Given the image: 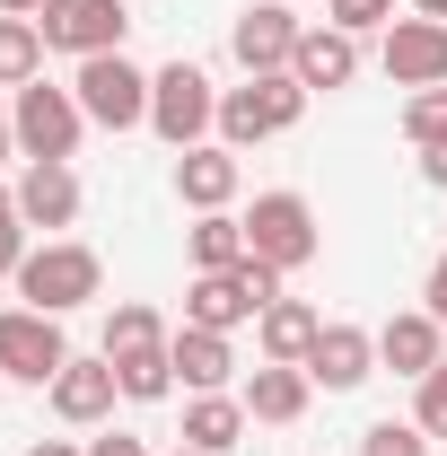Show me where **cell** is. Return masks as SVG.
Wrapping results in <instances>:
<instances>
[{
    "label": "cell",
    "instance_id": "1",
    "mask_svg": "<svg viewBox=\"0 0 447 456\" xmlns=\"http://www.w3.org/2000/svg\"><path fill=\"white\" fill-rule=\"evenodd\" d=\"M150 132H158L167 150H202V141L220 132V88H211L202 61H167V70H150Z\"/></svg>",
    "mask_w": 447,
    "mask_h": 456
},
{
    "label": "cell",
    "instance_id": "2",
    "mask_svg": "<svg viewBox=\"0 0 447 456\" xmlns=\"http://www.w3.org/2000/svg\"><path fill=\"white\" fill-rule=\"evenodd\" d=\"M97 289H106V264H97V246H79V237H45V246L18 264V298H27V307H45V316L88 307Z\"/></svg>",
    "mask_w": 447,
    "mask_h": 456
},
{
    "label": "cell",
    "instance_id": "3",
    "mask_svg": "<svg viewBox=\"0 0 447 456\" xmlns=\"http://www.w3.org/2000/svg\"><path fill=\"white\" fill-rule=\"evenodd\" d=\"M298 114H307V88L289 70H255L246 88H220V141L228 150H255V141L298 132Z\"/></svg>",
    "mask_w": 447,
    "mask_h": 456
},
{
    "label": "cell",
    "instance_id": "4",
    "mask_svg": "<svg viewBox=\"0 0 447 456\" xmlns=\"http://www.w3.org/2000/svg\"><path fill=\"white\" fill-rule=\"evenodd\" d=\"M9 132H18V159H79L88 114H79V97H70V88L27 79V88H9Z\"/></svg>",
    "mask_w": 447,
    "mask_h": 456
},
{
    "label": "cell",
    "instance_id": "5",
    "mask_svg": "<svg viewBox=\"0 0 447 456\" xmlns=\"http://www.w3.org/2000/svg\"><path fill=\"white\" fill-rule=\"evenodd\" d=\"M246 246H255V264H272L280 281L307 273V264H316V202L289 193V184L255 193V211H246Z\"/></svg>",
    "mask_w": 447,
    "mask_h": 456
},
{
    "label": "cell",
    "instance_id": "6",
    "mask_svg": "<svg viewBox=\"0 0 447 456\" xmlns=\"http://www.w3.org/2000/svg\"><path fill=\"white\" fill-rule=\"evenodd\" d=\"M70 97H79V114H88L97 132H141V123H150V70L132 53H97V61H79Z\"/></svg>",
    "mask_w": 447,
    "mask_h": 456
},
{
    "label": "cell",
    "instance_id": "7",
    "mask_svg": "<svg viewBox=\"0 0 447 456\" xmlns=\"http://www.w3.org/2000/svg\"><path fill=\"white\" fill-rule=\"evenodd\" d=\"M45 53H70V61H97V53H123L132 36V9L123 0H45Z\"/></svg>",
    "mask_w": 447,
    "mask_h": 456
},
{
    "label": "cell",
    "instance_id": "8",
    "mask_svg": "<svg viewBox=\"0 0 447 456\" xmlns=\"http://www.w3.org/2000/svg\"><path fill=\"white\" fill-rule=\"evenodd\" d=\"M61 360H70L61 316H45V307H0V378H18V387H53Z\"/></svg>",
    "mask_w": 447,
    "mask_h": 456
},
{
    "label": "cell",
    "instance_id": "9",
    "mask_svg": "<svg viewBox=\"0 0 447 456\" xmlns=\"http://www.w3.org/2000/svg\"><path fill=\"white\" fill-rule=\"evenodd\" d=\"M298 36H307V18H289V0H246L237 27H228V53H237V70L255 79V70H289Z\"/></svg>",
    "mask_w": 447,
    "mask_h": 456
},
{
    "label": "cell",
    "instance_id": "10",
    "mask_svg": "<svg viewBox=\"0 0 447 456\" xmlns=\"http://www.w3.org/2000/svg\"><path fill=\"white\" fill-rule=\"evenodd\" d=\"M378 61H386L394 88H447V18H394L386 45H378Z\"/></svg>",
    "mask_w": 447,
    "mask_h": 456
},
{
    "label": "cell",
    "instance_id": "11",
    "mask_svg": "<svg viewBox=\"0 0 447 456\" xmlns=\"http://www.w3.org/2000/svg\"><path fill=\"white\" fill-rule=\"evenodd\" d=\"M45 395H53V421H70V430H97L114 403H123V378H114L106 351H97V360H79V351H70V360H61V378L45 387Z\"/></svg>",
    "mask_w": 447,
    "mask_h": 456
},
{
    "label": "cell",
    "instance_id": "12",
    "mask_svg": "<svg viewBox=\"0 0 447 456\" xmlns=\"http://www.w3.org/2000/svg\"><path fill=\"white\" fill-rule=\"evenodd\" d=\"M298 369H307L325 395H351V387H369V378H378V334H369V325H325L316 351H307Z\"/></svg>",
    "mask_w": 447,
    "mask_h": 456
},
{
    "label": "cell",
    "instance_id": "13",
    "mask_svg": "<svg viewBox=\"0 0 447 456\" xmlns=\"http://www.w3.org/2000/svg\"><path fill=\"white\" fill-rule=\"evenodd\" d=\"M439 360H447V325L430 316V307H403V316L378 325V369H394V378H412V387H421Z\"/></svg>",
    "mask_w": 447,
    "mask_h": 456
},
{
    "label": "cell",
    "instance_id": "14",
    "mask_svg": "<svg viewBox=\"0 0 447 456\" xmlns=\"http://www.w3.org/2000/svg\"><path fill=\"white\" fill-rule=\"evenodd\" d=\"M167 360H175V378H184V395H228L237 387V342L211 334V325H175Z\"/></svg>",
    "mask_w": 447,
    "mask_h": 456
},
{
    "label": "cell",
    "instance_id": "15",
    "mask_svg": "<svg viewBox=\"0 0 447 456\" xmlns=\"http://www.w3.org/2000/svg\"><path fill=\"white\" fill-rule=\"evenodd\" d=\"M289 79L307 88V97H334L360 79V36H342V27H307L298 36V53H289Z\"/></svg>",
    "mask_w": 447,
    "mask_h": 456
},
{
    "label": "cell",
    "instance_id": "16",
    "mask_svg": "<svg viewBox=\"0 0 447 456\" xmlns=\"http://www.w3.org/2000/svg\"><path fill=\"white\" fill-rule=\"evenodd\" d=\"M237 150L228 141H202V150H175V202L184 211H228L237 202Z\"/></svg>",
    "mask_w": 447,
    "mask_h": 456
},
{
    "label": "cell",
    "instance_id": "17",
    "mask_svg": "<svg viewBox=\"0 0 447 456\" xmlns=\"http://www.w3.org/2000/svg\"><path fill=\"white\" fill-rule=\"evenodd\" d=\"M18 220L45 228V237L79 220V175H70V159H27V175H18Z\"/></svg>",
    "mask_w": 447,
    "mask_h": 456
},
{
    "label": "cell",
    "instance_id": "18",
    "mask_svg": "<svg viewBox=\"0 0 447 456\" xmlns=\"http://www.w3.org/2000/svg\"><path fill=\"white\" fill-rule=\"evenodd\" d=\"M237 395H246V412H255V421H272V430H289V421L307 412V395H316V378H307L298 360H264V369H255V378H246Z\"/></svg>",
    "mask_w": 447,
    "mask_h": 456
},
{
    "label": "cell",
    "instance_id": "19",
    "mask_svg": "<svg viewBox=\"0 0 447 456\" xmlns=\"http://www.w3.org/2000/svg\"><path fill=\"white\" fill-rule=\"evenodd\" d=\"M246 430H255V412H246L237 387H228V395H184V448L193 456H228Z\"/></svg>",
    "mask_w": 447,
    "mask_h": 456
},
{
    "label": "cell",
    "instance_id": "20",
    "mask_svg": "<svg viewBox=\"0 0 447 456\" xmlns=\"http://www.w3.org/2000/svg\"><path fill=\"white\" fill-rule=\"evenodd\" d=\"M264 307H255V289L237 281V273H193L184 289V325H211V334H237V325H255Z\"/></svg>",
    "mask_w": 447,
    "mask_h": 456
},
{
    "label": "cell",
    "instance_id": "21",
    "mask_svg": "<svg viewBox=\"0 0 447 456\" xmlns=\"http://www.w3.org/2000/svg\"><path fill=\"white\" fill-rule=\"evenodd\" d=\"M325 334V316L307 307V298H272L264 316H255V342H264V360H307Z\"/></svg>",
    "mask_w": 447,
    "mask_h": 456
},
{
    "label": "cell",
    "instance_id": "22",
    "mask_svg": "<svg viewBox=\"0 0 447 456\" xmlns=\"http://www.w3.org/2000/svg\"><path fill=\"white\" fill-rule=\"evenodd\" d=\"M246 246V211H193V273H237Z\"/></svg>",
    "mask_w": 447,
    "mask_h": 456
},
{
    "label": "cell",
    "instance_id": "23",
    "mask_svg": "<svg viewBox=\"0 0 447 456\" xmlns=\"http://www.w3.org/2000/svg\"><path fill=\"white\" fill-rule=\"evenodd\" d=\"M45 79V27L36 18H0V88Z\"/></svg>",
    "mask_w": 447,
    "mask_h": 456
},
{
    "label": "cell",
    "instance_id": "24",
    "mask_svg": "<svg viewBox=\"0 0 447 456\" xmlns=\"http://www.w3.org/2000/svg\"><path fill=\"white\" fill-rule=\"evenodd\" d=\"M114 378H123V403H167V395H175L167 342H158V351H123V360H114Z\"/></svg>",
    "mask_w": 447,
    "mask_h": 456
},
{
    "label": "cell",
    "instance_id": "25",
    "mask_svg": "<svg viewBox=\"0 0 447 456\" xmlns=\"http://www.w3.org/2000/svg\"><path fill=\"white\" fill-rule=\"evenodd\" d=\"M167 342V316L158 307H141V298H123L106 316V360H123V351H158Z\"/></svg>",
    "mask_w": 447,
    "mask_h": 456
},
{
    "label": "cell",
    "instance_id": "26",
    "mask_svg": "<svg viewBox=\"0 0 447 456\" xmlns=\"http://www.w3.org/2000/svg\"><path fill=\"white\" fill-rule=\"evenodd\" d=\"M439 439L421 430V421H369L360 430V456H430Z\"/></svg>",
    "mask_w": 447,
    "mask_h": 456
},
{
    "label": "cell",
    "instance_id": "27",
    "mask_svg": "<svg viewBox=\"0 0 447 456\" xmlns=\"http://www.w3.org/2000/svg\"><path fill=\"white\" fill-rule=\"evenodd\" d=\"M403 141L421 150V141H447V88H412L403 97Z\"/></svg>",
    "mask_w": 447,
    "mask_h": 456
},
{
    "label": "cell",
    "instance_id": "28",
    "mask_svg": "<svg viewBox=\"0 0 447 456\" xmlns=\"http://www.w3.org/2000/svg\"><path fill=\"white\" fill-rule=\"evenodd\" d=\"M325 27H342V36H386L394 0H325Z\"/></svg>",
    "mask_w": 447,
    "mask_h": 456
},
{
    "label": "cell",
    "instance_id": "29",
    "mask_svg": "<svg viewBox=\"0 0 447 456\" xmlns=\"http://www.w3.org/2000/svg\"><path fill=\"white\" fill-rule=\"evenodd\" d=\"M412 421H421L430 439H447V360L421 378V387H412Z\"/></svg>",
    "mask_w": 447,
    "mask_h": 456
},
{
    "label": "cell",
    "instance_id": "30",
    "mask_svg": "<svg viewBox=\"0 0 447 456\" xmlns=\"http://www.w3.org/2000/svg\"><path fill=\"white\" fill-rule=\"evenodd\" d=\"M27 255H36V228H27V220H0V281H18Z\"/></svg>",
    "mask_w": 447,
    "mask_h": 456
},
{
    "label": "cell",
    "instance_id": "31",
    "mask_svg": "<svg viewBox=\"0 0 447 456\" xmlns=\"http://www.w3.org/2000/svg\"><path fill=\"white\" fill-rule=\"evenodd\" d=\"M88 456H150V439H132V430H106V439H88Z\"/></svg>",
    "mask_w": 447,
    "mask_h": 456
},
{
    "label": "cell",
    "instance_id": "32",
    "mask_svg": "<svg viewBox=\"0 0 447 456\" xmlns=\"http://www.w3.org/2000/svg\"><path fill=\"white\" fill-rule=\"evenodd\" d=\"M421 307H430V316H439V325H447V255H439V264H430V281H421Z\"/></svg>",
    "mask_w": 447,
    "mask_h": 456
},
{
    "label": "cell",
    "instance_id": "33",
    "mask_svg": "<svg viewBox=\"0 0 447 456\" xmlns=\"http://www.w3.org/2000/svg\"><path fill=\"white\" fill-rule=\"evenodd\" d=\"M421 184H439V193H447V141H421Z\"/></svg>",
    "mask_w": 447,
    "mask_h": 456
},
{
    "label": "cell",
    "instance_id": "34",
    "mask_svg": "<svg viewBox=\"0 0 447 456\" xmlns=\"http://www.w3.org/2000/svg\"><path fill=\"white\" fill-rule=\"evenodd\" d=\"M27 456H88V439H36Z\"/></svg>",
    "mask_w": 447,
    "mask_h": 456
},
{
    "label": "cell",
    "instance_id": "35",
    "mask_svg": "<svg viewBox=\"0 0 447 456\" xmlns=\"http://www.w3.org/2000/svg\"><path fill=\"white\" fill-rule=\"evenodd\" d=\"M0 18H45V0H0Z\"/></svg>",
    "mask_w": 447,
    "mask_h": 456
},
{
    "label": "cell",
    "instance_id": "36",
    "mask_svg": "<svg viewBox=\"0 0 447 456\" xmlns=\"http://www.w3.org/2000/svg\"><path fill=\"white\" fill-rule=\"evenodd\" d=\"M18 150V132H9V88H0V159Z\"/></svg>",
    "mask_w": 447,
    "mask_h": 456
},
{
    "label": "cell",
    "instance_id": "37",
    "mask_svg": "<svg viewBox=\"0 0 447 456\" xmlns=\"http://www.w3.org/2000/svg\"><path fill=\"white\" fill-rule=\"evenodd\" d=\"M0 220H18V184H0Z\"/></svg>",
    "mask_w": 447,
    "mask_h": 456
},
{
    "label": "cell",
    "instance_id": "38",
    "mask_svg": "<svg viewBox=\"0 0 447 456\" xmlns=\"http://www.w3.org/2000/svg\"><path fill=\"white\" fill-rule=\"evenodd\" d=\"M412 9H421V18H447V0H412Z\"/></svg>",
    "mask_w": 447,
    "mask_h": 456
},
{
    "label": "cell",
    "instance_id": "39",
    "mask_svg": "<svg viewBox=\"0 0 447 456\" xmlns=\"http://www.w3.org/2000/svg\"><path fill=\"white\" fill-rule=\"evenodd\" d=\"M175 456H193V448H175Z\"/></svg>",
    "mask_w": 447,
    "mask_h": 456
}]
</instances>
